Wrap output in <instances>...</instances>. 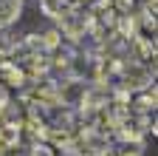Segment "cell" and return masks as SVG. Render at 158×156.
<instances>
[{
	"mask_svg": "<svg viewBox=\"0 0 158 156\" xmlns=\"http://www.w3.org/2000/svg\"><path fill=\"white\" fill-rule=\"evenodd\" d=\"M28 156H54V150H51V148H48L43 139H34V145H31Z\"/></svg>",
	"mask_w": 158,
	"mask_h": 156,
	"instance_id": "cell-1",
	"label": "cell"
}]
</instances>
